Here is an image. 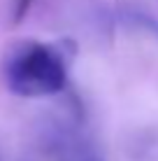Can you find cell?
<instances>
[{"instance_id": "cell-3", "label": "cell", "mask_w": 158, "mask_h": 161, "mask_svg": "<svg viewBox=\"0 0 158 161\" xmlns=\"http://www.w3.org/2000/svg\"><path fill=\"white\" fill-rule=\"evenodd\" d=\"M84 161H98V159H93V157H86Z\"/></svg>"}, {"instance_id": "cell-1", "label": "cell", "mask_w": 158, "mask_h": 161, "mask_svg": "<svg viewBox=\"0 0 158 161\" xmlns=\"http://www.w3.org/2000/svg\"><path fill=\"white\" fill-rule=\"evenodd\" d=\"M74 47L68 42L23 40L5 54L0 75L9 93L21 98H47L68 84V70Z\"/></svg>"}, {"instance_id": "cell-2", "label": "cell", "mask_w": 158, "mask_h": 161, "mask_svg": "<svg viewBox=\"0 0 158 161\" xmlns=\"http://www.w3.org/2000/svg\"><path fill=\"white\" fill-rule=\"evenodd\" d=\"M30 5H33V0H16V5H14V24H21V21L26 19Z\"/></svg>"}]
</instances>
